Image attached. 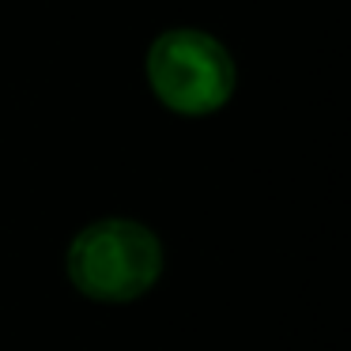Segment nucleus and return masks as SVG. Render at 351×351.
<instances>
[{"label": "nucleus", "instance_id": "1", "mask_svg": "<svg viewBox=\"0 0 351 351\" xmlns=\"http://www.w3.org/2000/svg\"><path fill=\"white\" fill-rule=\"evenodd\" d=\"M69 280L95 302H132L147 295L162 276V242L136 219H95L72 238Z\"/></svg>", "mask_w": 351, "mask_h": 351}, {"label": "nucleus", "instance_id": "2", "mask_svg": "<svg viewBox=\"0 0 351 351\" xmlns=\"http://www.w3.org/2000/svg\"><path fill=\"white\" fill-rule=\"evenodd\" d=\"M147 80L155 99L185 117L215 114L234 95V61L219 38L193 27H178L152 42Z\"/></svg>", "mask_w": 351, "mask_h": 351}]
</instances>
